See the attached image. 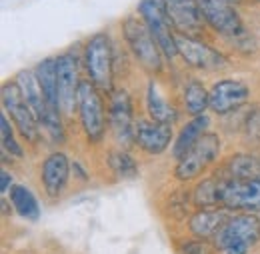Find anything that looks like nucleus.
I'll list each match as a JSON object with an SVG mask.
<instances>
[{"label":"nucleus","instance_id":"a878e982","mask_svg":"<svg viewBox=\"0 0 260 254\" xmlns=\"http://www.w3.org/2000/svg\"><path fill=\"white\" fill-rule=\"evenodd\" d=\"M108 166L114 172V176L120 180L136 178V174H138V164L126 150H112L108 154Z\"/></svg>","mask_w":260,"mask_h":254},{"label":"nucleus","instance_id":"4be33fe9","mask_svg":"<svg viewBox=\"0 0 260 254\" xmlns=\"http://www.w3.org/2000/svg\"><path fill=\"white\" fill-rule=\"evenodd\" d=\"M222 186H224V178L212 176L202 180L194 188L192 194V202L198 208H212V206H222Z\"/></svg>","mask_w":260,"mask_h":254},{"label":"nucleus","instance_id":"423d86ee","mask_svg":"<svg viewBox=\"0 0 260 254\" xmlns=\"http://www.w3.org/2000/svg\"><path fill=\"white\" fill-rule=\"evenodd\" d=\"M220 152V138L214 132H204L196 144L182 156L178 158V164L174 168V176L182 182L198 178L204 168H208Z\"/></svg>","mask_w":260,"mask_h":254},{"label":"nucleus","instance_id":"39448f33","mask_svg":"<svg viewBox=\"0 0 260 254\" xmlns=\"http://www.w3.org/2000/svg\"><path fill=\"white\" fill-rule=\"evenodd\" d=\"M138 14L142 16L144 24L148 26L150 34L154 36V40L160 46L164 56L174 58L178 54L176 34L172 32V22L168 18L164 0H142L138 4Z\"/></svg>","mask_w":260,"mask_h":254},{"label":"nucleus","instance_id":"cd10ccee","mask_svg":"<svg viewBox=\"0 0 260 254\" xmlns=\"http://www.w3.org/2000/svg\"><path fill=\"white\" fill-rule=\"evenodd\" d=\"M214 250H216V244H210L204 238L190 240L182 246V254H214Z\"/></svg>","mask_w":260,"mask_h":254},{"label":"nucleus","instance_id":"412c9836","mask_svg":"<svg viewBox=\"0 0 260 254\" xmlns=\"http://www.w3.org/2000/svg\"><path fill=\"white\" fill-rule=\"evenodd\" d=\"M146 108H148L150 118L154 122H160V124H170L172 126V122L178 118L176 110L158 92V86L154 84V80L148 84V90H146Z\"/></svg>","mask_w":260,"mask_h":254},{"label":"nucleus","instance_id":"6e6552de","mask_svg":"<svg viewBox=\"0 0 260 254\" xmlns=\"http://www.w3.org/2000/svg\"><path fill=\"white\" fill-rule=\"evenodd\" d=\"M2 104L6 108V112L10 114L12 122L20 130V134L28 140L36 142L38 140V118L34 116L32 108L28 106V102L24 100L22 90L18 86V82H4L2 84Z\"/></svg>","mask_w":260,"mask_h":254},{"label":"nucleus","instance_id":"aec40b11","mask_svg":"<svg viewBox=\"0 0 260 254\" xmlns=\"http://www.w3.org/2000/svg\"><path fill=\"white\" fill-rule=\"evenodd\" d=\"M210 124V120H208V116L206 114H200V116H194L186 126L180 130V134H178V138H176V142H174V156L176 158H182L192 146L196 144V140L204 134V130L206 126Z\"/></svg>","mask_w":260,"mask_h":254},{"label":"nucleus","instance_id":"2eb2a0df","mask_svg":"<svg viewBox=\"0 0 260 254\" xmlns=\"http://www.w3.org/2000/svg\"><path fill=\"white\" fill-rule=\"evenodd\" d=\"M110 124L114 130V136L122 146H128L134 140V116H132V102L128 92L116 90L110 98Z\"/></svg>","mask_w":260,"mask_h":254},{"label":"nucleus","instance_id":"b1692460","mask_svg":"<svg viewBox=\"0 0 260 254\" xmlns=\"http://www.w3.org/2000/svg\"><path fill=\"white\" fill-rule=\"evenodd\" d=\"M228 178L260 180V158L252 154H236L228 160Z\"/></svg>","mask_w":260,"mask_h":254},{"label":"nucleus","instance_id":"dca6fc26","mask_svg":"<svg viewBox=\"0 0 260 254\" xmlns=\"http://www.w3.org/2000/svg\"><path fill=\"white\" fill-rule=\"evenodd\" d=\"M172 140V126L154 120H138L134 130V142L148 154H160Z\"/></svg>","mask_w":260,"mask_h":254},{"label":"nucleus","instance_id":"1a4fd4ad","mask_svg":"<svg viewBox=\"0 0 260 254\" xmlns=\"http://www.w3.org/2000/svg\"><path fill=\"white\" fill-rule=\"evenodd\" d=\"M176 46H178V54L182 56V60L192 68L218 70V68H224L228 64L224 54H220L218 50H214L212 46L204 44L202 40H198L194 36L176 34Z\"/></svg>","mask_w":260,"mask_h":254},{"label":"nucleus","instance_id":"9b49d317","mask_svg":"<svg viewBox=\"0 0 260 254\" xmlns=\"http://www.w3.org/2000/svg\"><path fill=\"white\" fill-rule=\"evenodd\" d=\"M56 84H58V100L60 110L66 116L74 114V108L78 106V62L72 54H60L56 58Z\"/></svg>","mask_w":260,"mask_h":254},{"label":"nucleus","instance_id":"f8f14e48","mask_svg":"<svg viewBox=\"0 0 260 254\" xmlns=\"http://www.w3.org/2000/svg\"><path fill=\"white\" fill-rule=\"evenodd\" d=\"M222 206L246 212H260V180L224 178Z\"/></svg>","mask_w":260,"mask_h":254},{"label":"nucleus","instance_id":"bb28decb","mask_svg":"<svg viewBox=\"0 0 260 254\" xmlns=\"http://www.w3.org/2000/svg\"><path fill=\"white\" fill-rule=\"evenodd\" d=\"M0 136H2V150L12 154V156H22V148L20 144L14 140V132H12V126L8 124V118L6 114L0 116Z\"/></svg>","mask_w":260,"mask_h":254},{"label":"nucleus","instance_id":"a211bd4d","mask_svg":"<svg viewBox=\"0 0 260 254\" xmlns=\"http://www.w3.org/2000/svg\"><path fill=\"white\" fill-rule=\"evenodd\" d=\"M230 208L226 206H212V208H200L196 210L190 218V232L198 236V238H214L222 226L228 223L230 218Z\"/></svg>","mask_w":260,"mask_h":254},{"label":"nucleus","instance_id":"7ed1b4c3","mask_svg":"<svg viewBox=\"0 0 260 254\" xmlns=\"http://www.w3.org/2000/svg\"><path fill=\"white\" fill-rule=\"evenodd\" d=\"M84 64L90 80L100 90L112 92V76H114V64H112V46L110 38L106 34H94L84 48Z\"/></svg>","mask_w":260,"mask_h":254},{"label":"nucleus","instance_id":"4468645a","mask_svg":"<svg viewBox=\"0 0 260 254\" xmlns=\"http://www.w3.org/2000/svg\"><path fill=\"white\" fill-rule=\"evenodd\" d=\"M168 18L178 34L194 36L202 32V14L198 8V0H164Z\"/></svg>","mask_w":260,"mask_h":254},{"label":"nucleus","instance_id":"c756f323","mask_svg":"<svg viewBox=\"0 0 260 254\" xmlns=\"http://www.w3.org/2000/svg\"><path fill=\"white\" fill-rule=\"evenodd\" d=\"M2 186H0V190H2V194H6L8 192V188H10V184H12V176L6 172V170H2Z\"/></svg>","mask_w":260,"mask_h":254},{"label":"nucleus","instance_id":"f03ea898","mask_svg":"<svg viewBox=\"0 0 260 254\" xmlns=\"http://www.w3.org/2000/svg\"><path fill=\"white\" fill-rule=\"evenodd\" d=\"M16 82L22 90L24 100L28 102V106L32 108L34 116L38 118V122L48 130V134L54 138V140H62L64 138V132H62V122H60V116L52 114L50 108H48V102L44 98L42 92V86L38 82V76L32 70H20L18 76H16Z\"/></svg>","mask_w":260,"mask_h":254},{"label":"nucleus","instance_id":"393cba45","mask_svg":"<svg viewBox=\"0 0 260 254\" xmlns=\"http://www.w3.org/2000/svg\"><path fill=\"white\" fill-rule=\"evenodd\" d=\"M184 106L188 110V114L200 116L204 114V110L210 106V92L202 86L200 80H190L184 88Z\"/></svg>","mask_w":260,"mask_h":254},{"label":"nucleus","instance_id":"7c9ffc66","mask_svg":"<svg viewBox=\"0 0 260 254\" xmlns=\"http://www.w3.org/2000/svg\"><path fill=\"white\" fill-rule=\"evenodd\" d=\"M228 2H240V0H228Z\"/></svg>","mask_w":260,"mask_h":254},{"label":"nucleus","instance_id":"f3484780","mask_svg":"<svg viewBox=\"0 0 260 254\" xmlns=\"http://www.w3.org/2000/svg\"><path fill=\"white\" fill-rule=\"evenodd\" d=\"M40 176H42V184L48 196L52 198L60 196L70 176V160L66 158L64 152H52L44 160Z\"/></svg>","mask_w":260,"mask_h":254},{"label":"nucleus","instance_id":"0eeeda50","mask_svg":"<svg viewBox=\"0 0 260 254\" xmlns=\"http://www.w3.org/2000/svg\"><path fill=\"white\" fill-rule=\"evenodd\" d=\"M78 112H80V122L86 138L90 142H98L104 136L106 118H104V106L102 98L98 92V86L92 80L80 82L78 90Z\"/></svg>","mask_w":260,"mask_h":254},{"label":"nucleus","instance_id":"6ab92c4d","mask_svg":"<svg viewBox=\"0 0 260 254\" xmlns=\"http://www.w3.org/2000/svg\"><path fill=\"white\" fill-rule=\"evenodd\" d=\"M36 76L42 86L44 98L48 102V108L52 114L60 116V100H58V84H56V58H46L36 66Z\"/></svg>","mask_w":260,"mask_h":254},{"label":"nucleus","instance_id":"20e7f679","mask_svg":"<svg viewBox=\"0 0 260 254\" xmlns=\"http://www.w3.org/2000/svg\"><path fill=\"white\" fill-rule=\"evenodd\" d=\"M122 30H124L130 50L134 52L138 62L142 64L146 70H150V72H160V68H162V50L156 44L154 36L150 34L148 26L144 24V20L130 16V18L124 20Z\"/></svg>","mask_w":260,"mask_h":254},{"label":"nucleus","instance_id":"c85d7f7f","mask_svg":"<svg viewBox=\"0 0 260 254\" xmlns=\"http://www.w3.org/2000/svg\"><path fill=\"white\" fill-rule=\"evenodd\" d=\"M246 134L252 140H260V108L248 116V120H246Z\"/></svg>","mask_w":260,"mask_h":254},{"label":"nucleus","instance_id":"5701e85b","mask_svg":"<svg viewBox=\"0 0 260 254\" xmlns=\"http://www.w3.org/2000/svg\"><path fill=\"white\" fill-rule=\"evenodd\" d=\"M10 200H12V206L14 210L26 218V220H36L40 216V206H38V200L32 194L30 188L22 186V184H16L10 188Z\"/></svg>","mask_w":260,"mask_h":254},{"label":"nucleus","instance_id":"9d476101","mask_svg":"<svg viewBox=\"0 0 260 254\" xmlns=\"http://www.w3.org/2000/svg\"><path fill=\"white\" fill-rule=\"evenodd\" d=\"M200 14L204 22L224 36L242 34V20L228 0H198Z\"/></svg>","mask_w":260,"mask_h":254},{"label":"nucleus","instance_id":"ddd939ff","mask_svg":"<svg viewBox=\"0 0 260 254\" xmlns=\"http://www.w3.org/2000/svg\"><path fill=\"white\" fill-rule=\"evenodd\" d=\"M248 96L250 90L242 80L224 78L210 88V108L216 114H228L232 110H238L242 104H246Z\"/></svg>","mask_w":260,"mask_h":254},{"label":"nucleus","instance_id":"f257e3e1","mask_svg":"<svg viewBox=\"0 0 260 254\" xmlns=\"http://www.w3.org/2000/svg\"><path fill=\"white\" fill-rule=\"evenodd\" d=\"M260 240V218L254 212H242L228 218L214 236L216 250L222 254H248Z\"/></svg>","mask_w":260,"mask_h":254}]
</instances>
